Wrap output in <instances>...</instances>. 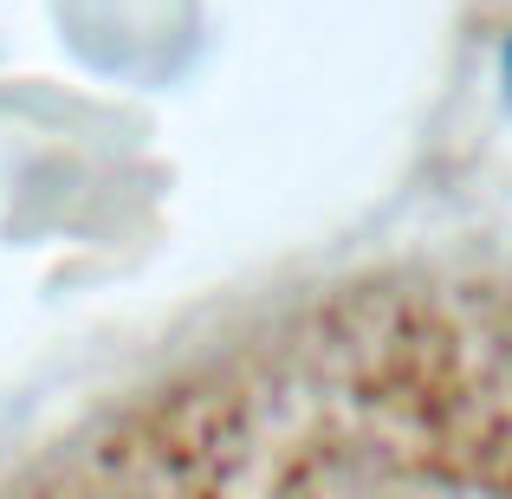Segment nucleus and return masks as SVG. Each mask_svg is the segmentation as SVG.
<instances>
[{
	"mask_svg": "<svg viewBox=\"0 0 512 499\" xmlns=\"http://www.w3.org/2000/svg\"><path fill=\"white\" fill-rule=\"evenodd\" d=\"M500 85H506V98H512V39H506V52H500Z\"/></svg>",
	"mask_w": 512,
	"mask_h": 499,
	"instance_id": "nucleus-1",
	"label": "nucleus"
}]
</instances>
